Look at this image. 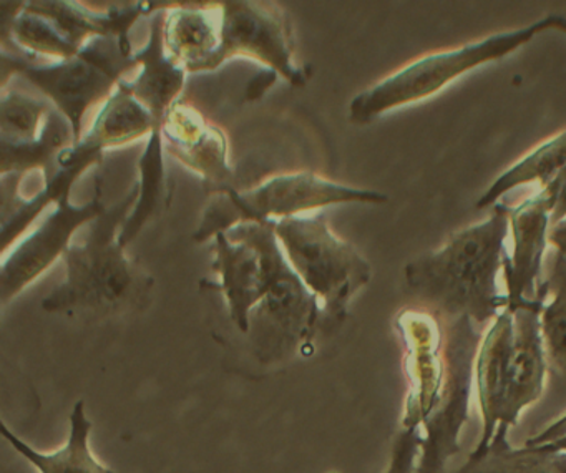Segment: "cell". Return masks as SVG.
<instances>
[{"mask_svg":"<svg viewBox=\"0 0 566 473\" xmlns=\"http://www.w3.org/2000/svg\"><path fill=\"white\" fill-rule=\"evenodd\" d=\"M510 208L499 203L482 223L465 228L440 250L403 267L407 290L429 313L446 320L467 319L486 326L506 307L499 274L505 261Z\"/></svg>","mask_w":566,"mask_h":473,"instance_id":"6da1fadb","label":"cell"},{"mask_svg":"<svg viewBox=\"0 0 566 473\" xmlns=\"http://www.w3.org/2000/svg\"><path fill=\"white\" fill-rule=\"evenodd\" d=\"M545 297L503 309L480 339L473 366L482 435L475 449L492 442L496 430L512 429L523 410L538 402L549 376L542 334Z\"/></svg>","mask_w":566,"mask_h":473,"instance_id":"7a4b0ae2","label":"cell"},{"mask_svg":"<svg viewBox=\"0 0 566 473\" xmlns=\"http://www.w3.org/2000/svg\"><path fill=\"white\" fill-rule=\"evenodd\" d=\"M137 198L135 185L120 203L105 208L92 221L84 243L71 244L65 251L67 273L64 283L42 301L45 313L108 317L147 306L154 277L127 256L120 243L122 228Z\"/></svg>","mask_w":566,"mask_h":473,"instance_id":"3957f363","label":"cell"},{"mask_svg":"<svg viewBox=\"0 0 566 473\" xmlns=\"http://www.w3.org/2000/svg\"><path fill=\"white\" fill-rule=\"evenodd\" d=\"M347 203L386 204L389 197L379 191L334 183L311 171L277 175L253 190L240 193L228 188L217 195L195 233V241L203 243L217 234L228 233L238 224L281 221Z\"/></svg>","mask_w":566,"mask_h":473,"instance_id":"277c9868","label":"cell"},{"mask_svg":"<svg viewBox=\"0 0 566 473\" xmlns=\"http://www.w3.org/2000/svg\"><path fill=\"white\" fill-rule=\"evenodd\" d=\"M548 29V18H545L526 28L492 35L455 51L419 59L354 97L349 105V120L356 125H369L387 112L426 101L467 72L513 54Z\"/></svg>","mask_w":566,"mask_h":473,"instance_id":"5b68a950","label":"cell"},{"mask_svg":"<svg viewBox=\"0 0 566 473\" xmlns=\"http://www.w3.org/2000/svg\"><path fill=\"white\" fill-rule=\"evenodd\" d=\"M274 230L287 261L317 297L323 314L343 320L353 297L373 277L369 261L340 240L321 213L274 221Z\"/></svg>","mask_w":566,"mask_h":473,"instance_id":"8992f818","label":"cell"},{"mask_svg":"<svg viewBox=\"0 0 566 473\" xmlns=\"http://www.w3.org/2000/svg\"><path fill=\"white\" fill-rule=\"evenodd\" d=\"M140 67L132 42L118 38L92 39L75 57L51 65H31L4 54V72H15L54 102L71 122L75 144L82 140L84 117L95 104L111 98L125 75Z\"/></svg>","mask_w":566,"mask_h":473,"instance_id":"52a82bcc","label":"cell"},{"mask_svg":"<svg viewBox=\"0 0 566 473\" xmlns=\"http://www.w3.org/2000/svg\"><path fill=\"white\" fill-rule=\"evenodd\" d=\"M266 257V294L251 316L250 333L263 359L306 346L316 333L323 307L297 276L280 246L274 221L250 223Z\"/></svg>","mask_w":566,"mask_h":473,"instance_id":"ba28073f","label":"cell"},{"mask_svg":"<svg viewBox=\"0 0 566 473\" xmlns=\"http://www.w3.org/2000/svg\"><path fill=\"white\" fill-rule=\"evenodd\" d=\"M221 44L211 62L217 71L234 57L266 65L294 87H304L307 72L294 62L293 29L277 6L247 0L221 2Z\"/></svg>","mask_w":566,"mask_h":473,"instance_id":"9c48e42d","label":"cell"},{"mask_svg":"<svg viewBox=\"0 0 566 473\" xmlns=\"http://www.w3.org/2000/svg\"><path fill=\"white\" fill-rule=\"evenodd\" d=\"M447 387L439 407L426 422L416 473H442L446 463L460 450V432L469 412L480 337L475 324L462 319L446 320Z\"/></svg>","mask_w":566,"mask_h":473,"instance_id":"30bf717a","label":"cell"},{"mask_svg":"<svg viewBox=\"0 0 566 473\" xmlns=\"http://www.w3.org/2000/svg\"><path fill=\"white\" fill-rule=\"evenodd\" d=\"M102 178L95 183V197L85 207H74L71 195L57 201L54 213L32 233L24 243L19 244L0 271V299L2 304L18 297L25 287L31 286L45 273L59 257H64L71 248L75 231L92 223L104 213L102 203Z\"/></svg>","mask_w":566,"mask_h":473,"instance_id":"8fae6325","label":"cell"},{"mask_svg":"<svg viewBox=\"0 0 566 473\" xmlns=\"http://www.w3.org/2000/svg\"><path fill=\"white\" fill-rule=\"evenodd\" d=\"M563 177L520 203L518 207L510 208L512 253L506 254L503 261L506 309H516L523 304L543 297L539 293V286H542L539 276H542L546 246L549 244L553 210L558 200Z\"/></svg>","mask_w":566,"mask_h":473,"instance_id":"7c38bea8","label":"cell"},{"mask_svg":"<svg viewBox=\"0 0 566 473\" xmlns=\"http://www.w3.org/2000/svg\"><path fill=\"white\" fill-rule=\"evenodd\" d=\"M397 329L407 347V370L412 389L407 399L402 427H419L439 407L447 387L446 347L437 317L429 311H403Z\"/></svg>","mask_w":566,"mask_h":473,"instance_id":"4fadbf2b","label":"cell"},{"mask_svg":"<svg viewBox=\"0 0 566 473\" xmlns=\"http://www.w3.org/2000/svg\"><path fill=\"white\" fill-rule=\"evenodd\" d=\"M214 251L213 271L220 283L211 287L223 293L238 330L250 334L251 316L266 294V257L248 223L217 234Z\"/></svg>","mask_w":566,"mask_h":473,"instance_id":"5bb4252c","label":"cell"},{"mask_svg":"<svg viewBox=\"0 0 566 473\" xmlns=\"http://www.w3.org/2000/svg\"><path fill=\"white\" fill-rule=\"evenodd\" d=\"M161 137L165 150L201 177L207 191L220 195L233 188L227 137L197 108L178 101L165 117Z\"/></svg>","mask_w":566,"mask_h":473,"instance_id":"9a60e30c","label":"cell"},{"mask_svg":"<svg viewBox=\"0 0 566 473\" xmlns=\"http://www.w3.org/2000/svg\"><path fill=\"white\" fill-rule=\"evenodd\" d=\"M164 44L168 59L187 74L210 72L221 44V8L165 9Z\"/></svg>","mask_w":566,"mask_h":473,"instance_id":"2e32d148","label":"cell"},{"mask_svg":"<svg viewBox=\"0 0 566 473\" xmlns=\"http://www.w3.org/2000/svg\"><path fill=\"white\" fill-rule=\"evenodd\" d=\"M142 71L134 81H125L127 91L150 112L157 128H161L168 111L174 107L185 87L187 71L168 59L164 44V19L151 22L150 41L137 52Z\"/></svg>","mask_w":566,"mask_h":473,"instance_id":"e0dca14e","label":"cell"},{"mask_svg":"<svg viewBox=\"0 0 566 473\" xmlns=\"http://www.w3.org/2000/svg\"><path fill=\"white\" fill-rule=\"evenodd\" d=\"M28 8L51 19L59 31L82 51L92 39L118 38L130 41L128 32L132 25L142 15L154 12L157 4L135 2L105 12L92 11L77 2H28Z\"/></svg>","mask_w":566,"mask_h":473,"instance_id":"ac0fdd59","label":"cell"},{"mask_svg":"<svg viewBox=\"0 0 566 473\" xmlns=\"http://www.w3.org/2000/svg\"><path fill=\"white\" fill-rule=\"evenodd\" d=\"M92 422L85 413V403H75L71 413V433L67 442L52 453L39 452L14 432L2 425V437L11 443L12 449L24 456L39 473H115L91 450Z\"/></svg>","mask_w":566,"mask_h":473,"instance_id":"d6986e66","label":"cell"},{"mask_svg":"<svg viewBox=\"0 0 566 473\" xmlns=\"http://www.w3.org/2000/svg\"><path fill=\"white\" fill-rule=\"evenodd\" d=\"M506 427L496 430L492 442L470 453L452 473H566V452L549 445L513 446Z\"/></svg>","mask_w":566,"mask_h":473,"instance_id":"ffe728a7","label":"cell"},{"mask_svg":"<svg viewBox=\"0 0 566 473\" xmlns=\"http://www.w3.org/2000/svg\"><path fill=\"white\" fill-rule=\"evenodd\" d=\"M74 145L75 137L71 122L55 108L49 115L44 132L38 140L29 144L0 141V148H2L0 174L6 177L9 174L42 170L48 181L57 171L61 155Z\"/></svg>","mask_w":566,"mask_h":473,"instance_id":"44dd1931","label":"cell"},{"mask_svg":"<svg viewBox=\"0 0 566 473\" xmlns=\"http://www.w3.org/2000/svg\"><path fill=\"white\" fill-rule=\"evenodd\" d=\"M566 174V132L535 148L532 154L516 161L512 168L500 175L492 187L476 201V210H489L509 191L526 185L538 183L539 190L555 183Z\"/></svg>","mask_w":566,"mask_h":473,"instance_id":"7402d4cb","label":"cell"},{"mask_svg":"<svg viewBox=\"0 0 566 473\" xmlns=\"http://www.w3.org/2000/svg\"><path fill=\"white\" fill-rule=\"evenodd\" d=\"M154 128L157 125L150 112L127 91L122 81L117 91L105 102L104 108L95 118L94 127L85 137L105 150L138 140L150 135Z\"/></svg>","mask_w":566,"mask_h":473,"instance_id":"603a6c76","label":"cell"},{"mask_svg":"<svg viewBox=\"0 0 566 473\" xmlns=\"http://www.w3.org/2000/svg\"><path fill=\"white\" fill-rule=\"evenodd\" d=\"M545 296L542 334L548 359L549 379L566 387V256L556 253L548 277L539 286Z\"/></svg>","mask_w":566,"mask_h":473,"instance_id":"cb8c5ba5","label":"cell"},{"mask_svg":"<svg viewBox=\"0 0 566 473\" xmlns=\"http://www.w3.org/2000/svg\"><path fill=\"white\" fill-rule=\"evenodd\" d=\"M11 34L12 41L25 51L57 62L69 61L81 52L51 19L32 11L28 4L11 19Z\"/></svg>","mask_w":566,"mask_h":473,"instance_id":"d4e9b609","label":"cell"},{"mask_svg":"<svg viewBox=\"0 0 566 473\" xmlns=\"http://www.w3.org/2000/svg\"><path fill=\"white\" fill-rule=\"evenodd\" d=\"M54 108L38 98L25 97L19 92H2L0 101V141L29 144L44 132L45 122Z\"/></svg>","mask_w":566,"mask_h":473,"instance_id":"484cf974","label":"cell"},{"mask_svg":"<svg viewBox=\"0 0 566 473\" xmlns=\"http://www.w3.org/2000/svg\"><path fill=\"white\" fill-rule=\"evenodd\" d=\"M422 437L419 427H402L394 440L389 463L384 473H416Z\"/></svg>","mask_w":566,"mask_h":473,"instance_id":"4316f807","label":"cell"},{"mask_svg":"<svg viewBox=\"0 0 566 473\" xmlns=\"http://www.w3.org/2000/svg\"><path fill=\"white\" fill-rule=\"evenodd\" d=\"M549 244L555 248L556 253L566 256V218L565 220L553 223L549 228Z\"/></svg>","mask_w":566,"mask_h":473,"instance_id":"83f0119b","label":"cell"},{"mask_svg":"<svg viewBox=\"0 0 566 473\" xmlns=\"http://www.w3.org/2000/svg\"><path fill=\"white\" fill-rule=\"evenodd\" d=\"M276 78L277 75L274 72H264L256 81L251 82L250 87H248V98L254 101V98L261 97L263 92L268 91L276 82Z\"/></svg>","mask_w":566,"mask_h":473,"instance_id":"f1b7e54d","label":"cell"},{"mask_svg":"<svg viewBox=\"0 0 566 473\" xmlns=\"http://www.w3.org/2000/svg\"><path fill=\"white\" fill-rule=\"evenodd\" d=\"M566 218V175L563 177L562 188H559L558 200H556L555 210H553L552 224Z\"/></svg>","mask_w":566,"mask_h":473,"instance_id":"f546056e","label":"cell"},{"mask_svg":"<svg viewBox=\"0 0 566 473\" xmlns=\"http://www.w3.org/2000/svg\"><path fill=\"white\" fill-rule=\"evenodd\" d=\"M549 29L563 32L566 35V18L565 15L552 14L548 15Z\"/></svg>","mask_w":566,"mask_h":473,"instance_id":"4dcf8cb0","label":"cell"},{"mask_svg":"<svg viewBox=\"0 0 566 473\" xmlns=\"http://www.w3.org/2000/svg\"><path fill=\"white\" fill-rule=\"evenodd\" d=\"M543 445H549L553 446V449L562 450V452H566V433H563L559 439L553 440V442L549 443H543Z\"/></svg>","mask_w":566,"mask_h":473,"instance_id":"1f68e13d","label":"cell"}]
</instances>
